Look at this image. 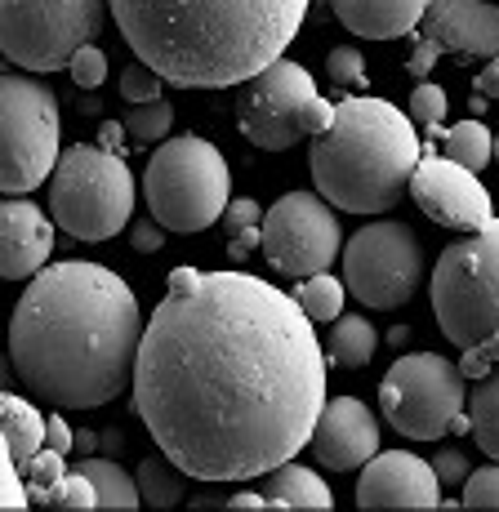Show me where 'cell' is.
<instances>
[{
	"label": "cell",
	"mask_w": 499,
	"mask_h": 512,
	"mask_svg": "<svg viewBox=\"0 0 499 512\" xmlns=\"http://www.w3.org/2000/svg\"><path fill=\"white\" fill-rule=\"evenodd\" d=\"M326 366L295 294L250 272L174 268L134 366V410L192 481H250L312 446Z\"/></svg>",
	"instance_id": "6da1fadb"
},
{
	"label": "cell",
	"mask_w": 499,
	"mask_h": 512,
	"mask_svg": "<svg viewBox=\"0 0 499 512\" xmlns=\"http://www.w3.org/2000/svg\"><path fill=\"white\" fill-rule=\"evenodd\" d=\"M143 330L139 299L112 268L54 263L18 299L9 361L36 401L99 410L134 383Z\"/></svg>",
	"instance_id": "7a4b0ae2"
},
{
	"label": "cell",
	"mask_w": 499,
	"mask_h": 512,
	"mask_svg": "<svg viewBox=\"0 0 499 512\" xmlns=\"http://www.w3.org/2000/svg\"><path fill=\"white\" fill-rule=\"evenodd\" d=\"M308 0H112L139 63L179 90H228L272 67L299 36Z\"/></svg>",
	"instance_id": "3957f363"
},
{
	"label": "cell",
	"mask_w": 499,
	"mask_h": 512,
	"mask_svg": "<svg viewBox=\"0 0 499 512\" xmlns=\"http://www.w3.org/2000/svg\"><path fill=\"white\" fill-rule=\"evenodd\" d=\"M424 161V139L410 112L375 94H352L335 103V125L312 139V183L335 210L384 214L401 201Z\"/></svg>",
	"instance_id": "277c9868"
},
{
	"label": "cell",
	"mask_w": 499,
	"mask_h": 512,
	"mask_svg": "<svg viewBox=\"0 0 499 512\" xmlns=\"http://www.w3.org/2000/svg\"><path fill=\"white\" fill-rule=\"evenodd\" d=\"M143 196L156 223L170 232H205L232 201V174L223 152L201 134L165 139L143 174Z\"/></svg>",
	"instance_id": "5b68a950"
},
{
	"label": "cell",
	"mask_w": 499,
	"mask_h": 512,
	"mask_svg": "<svg viewBox=\"0 0 499 512\" xmlns=\"http://www.w3.org/2000/svg\"><path fill=\"white\" fill-rule=\"evenodd\" d=\"M433 312L459 352L499 334V219L442 250L433 268Z\"/></svg>",
	"instance_id": "8992f818"
},
{
	"label": "cell",
	"mask_w": 499,
	"mask_h": 512,
	"mask_svg": "<svg viewBox=\"0 0 499 512\" xmlns=\"http://www.w3.org/2000/svg\"><path fill=\"white\" fill-rule=\"evenodd\" d=\"M50 210L58 228L76 241H112L134 214L130 165L103 143L67 147L50 179Z\"/></svg>",
	"instance_id": "52a82bcc"
},
{
	"label": "cell",
	"mask_w": 499,
	"mask_h": 512,
	"mask_svg": "<svg viewBox=\"0 0 499 512\" xmlns=\"http://www.w3.org/2000/svg\"><path fill=\"white\" fill-rule=\"evenodd\" d=\"M237 125L241 134L263 152H290L299 139H317L335 125V103H326L308 67L277 58L250 76L237 94Z\"/></svg>",
	"instance_id": "ba28073f"
},
{
	"label": "cell",
	"mask_w": 499,
	"mask_h": 512,
	"mask_svg": "<svg viewBox=\"0 0 499 512\" xmlns=\"http://www.w3.org/2000/svg\"><path fill=\"white\" fill-rule=\"evenodd\" d=\"M0 187L5 196L36 192L58 165V98L27 72L0 76Z\"/></svg>",
	"instance_id": "9c48e42d"
},
{
	"label": "cell",
	"mask_w": 499,
	"mask_h": 512,
	"mask_svg": "<svg viewBox=\"0 0 499 512\" xmlns=\"http://www.w3.org/2000/svg\"><path fill=\"white\" fill-rule=\"evenodd\" d=\"M112 0H0V49L14 67L58 72L90 45Z\"/></svg>",
	"instance_id": "30bf717a"
},
{
	"label": "cell",
	"mask_w": 499,
	"mask_h": 512,
	"mask_svg": "<svg viewBox=\"0 0 499 512\" xmlns=\"http://www.w3.org/2000/svg\"><path fill=\"white\" fill-rule=\"evenodd\" d=\"M464 379L468 374L437 352H406L379 383V410L401 437L437 441L464 415Z\"/></svg>",
	"instance_id": "8fae6325"
},
{
	"label": "cell",
	"mask_w": 499,
	"mask_h": 512,
	"mask_svg": "<svg viewBox=\"0 0 499 512\" xmlns=\"http://www.w3.org/2000/svg\"><path fill=\"white\" fill-rule=\"evenodd\" d=\"M419 281H424V250L406 223H366L344 245V285L361 308L393 312L415 299Z\"/></svg>",
	"instance_id": "7c38bea8"
},
{
	"label": "cell",
	"mask_w": 499,
	"mask_h": 512,
	"mask_svg": "<svg viewBox=\"0 0 499 512\" xmlns=\"http://www.w3.org/2000/svg\"><path fill=\"white\" fill-rule=\"evenodd\" d=\"M263 245L268 263L286 277H317L344 254V232L326 196L286 192L272 210H263Z\"/></svg>",
	"instance_id": "4fadbf2b"
},
{
	"label": "cell",
	"mask_w": 499,
	"mask_h": 512,
	"mask_svg": "<svg viewBox=\"0 0 499 512\" xmlns=\"http://www.w3.org/2000/svg\"><path fill=\"white\" fill-rule=\"evenodd\" d=\"M442 54L499 58V0H433L424 23L415 27L406 72L428 81Z\"/></svg>",
	"instance_id": "5bb4252c"
},
{
	"label": "cell",
	"mask_w": 499,
	"mask_h": 512,
	"mask_svg": "<svg viewBox=\"0 0 499 512\" xmlns=\"http://www.w3.org/2000/svg\"><path fill=\"white\" fill-rule=\"evenodd\" d=\"M410 196L415 205L450 232H477L491 223V192L482 187L477 170L450 161V156H428L419 161L415 179H410Z\"/></svg>",
	"instance_id": "9a60e30c"
},
{
	"label": "cell",
	"mask_w": 499,
	"mask_h": 512,
	"mask_svg": "<svg viewBox=\"0 0 499 512\" xmlns=\"http://www.w3.org/2000/svg\"><path fill=\"white\" fill-rule=\"evenodd\" d=\"M442 504V477L428 459L410 450H384L357 477V508L393 512V508H437Z\"/></svg>",
	"instance_id": "2e32d148"
},
{
	"label": "cell",
	"mask_w": 499,
	"mask_h": 512,
	"mask_svg": "<svg viewBox=\"0 0 499 512\" xmlns=\"http://www.w3.org/2000/svg\"><path fill=\"white\" fill-rule=\"evenodd\" d=\"M312 455L321 468L330 472H352L366 468L379 455V423L370 415V406H361L357 397H335L326 401L312 432Z\"/></svg>",
	"instance_id": "e0dca14e"
},
{
	"label": "cell",
	"mask_w": 499,
	"mask_h": 512,
	"mask_svg": "<svg viewBox=\"0 0 499 512\" xmlns=\"http://www.w3.org/2000/svg\"><path fill=\"white\" fill-rule=\"evenodd\" d=\"M54 250V223L23 196H9L0 205V272L9 281L36 277Z\"/></svg>",
	"instance_id": "ac0fdd59"
},
{
	"label": "cell",
	"mask_w": 499,
	"mask_h": 512,
	"mask_svg": "<svg viewBox=\"0 0 499 512\" xmlns=\"http://www.w3.org/2000/svg\"><path fill=\"white\" fill-rule=\"evenodd\" d=\"M330 5L339 23L361 41H397V36H415L433 0H330Z\"/></svg>",
	"instance_id": "d6986e66"
},
{
	"label": "cell",
	"mask_w": 499,
	"mask_h": 512,
	"mask_svg": "<svg viewBox=\"0 0 499 512\" xmlns=\"http://www.w3.org/2000/svg\"><path fill=\"white\" fill-rule=\"evenodd\" d=\"M263 495L272 499V508H312V512L335 508L330 486L303 464H277L272 472H263Z\"/></svg>",
	"instance_id": "ffe728a7"
},
{
	"label": "cell",
	"mask_w": 499,
	"mask_h": 512,
	"mask_svg": "<svg viewBox=\"0 0 499 512\" xmlns=\"http://www.w3.org/2000/svg\"><path fill=\"white\" fill-rule=\"evenodd\" d=\"M0 428H5V455L14 459V464H27V459L45 446L50 419L36 410V401H23L18 392H5V401H0Z\"/></svg>",
	"instance_id": "44dd1931"
},
{
	"label": "cell",
	"mask_w": 499,
	"mask_h": 512,
	"mask_svg": "<svg viewBox=\"0 0 499 512\" xmlns=\"http://www.w3.org/2000/svg\"><path fill=\"white\" fill-rule=\"evenodd\" d=\"M375 348H379V330L370 326L366 317H339L335 326H330V339H326L330 366L361 370V366H370Z\"/></svg>",
	"instance_id": "7402d4cb"
},
{
	"label": "cell",
	"mask_w": 499,
	"mask_h": 512,
	"mask_svg": "<svg viewBox=\"0 0 499 512\" xmlns=\"http://www.w3.org/2000/svg\"><path fill=\"white\" fill-rule=\"evenodd\" d=\"M139 495L143 504L152 508H174L183 495H188V472L174 464L170 455H143L139 459Z\"/></svg>",
	"instance_id": "603a6c76"
},
{
	"label": "cell",
	"mask_w": 499,
	"mask_h": 512,
	"mask_svg": "<svg viewBox=\"0 0 499 512\" xmlns=\"http://www.w3.org/2000/svg\"><path fill=\"white\" fill-rule=\"evenodd\" d=\"M468 419H473V441L482 446L486 459H499V366L477 379L468 397Z\"/></svg>",
	"instance_id": "cb8c5ba5"
},
{
	"label": "cell",
	"mask_w": 499,
	"mask_h": 512,
	"mask_svg": "<svg viewBox=\"0 0 499 512\" xmlns=\"http://www.w3.org/2000/svg\"><path fill=\"white\" fill-rule=\"evenodd\" d=\"M442 147L450 161L468 165V170H486L495 161V134L482 125V116H468V121L442 130Z\"/></svg>",
	"instance_id": "d4e9b609"
},
{
	"label": "cell",
	"mask_w": 499,
	"mask_h": 512,
	"mask_svg": "<svg viewBox=\"0 0 499 512\" xmlns=\"http://www.w3.org/2000/svg\"><path fill=\"white\" fill-rule=\"evenodd\" d=\"M85 472V477L94 481V490H99V508H139L143 495H139V477H130L121 464H112V459H81L76 464Z\"/></svg>",
	"instance_id": "484cf974"
},
{
	"label": "cell",
	"mask_w": 499,
	"mask_h": 512,
	"mask_svg": "<svg viewBox=\"0 0 499 512\" xmlns=\"http://www.w3.org/2000/svg\"><path fill=\"white\" fill-rule=\"evenodd\" d=\"M295 299L303 303V312H308L312 321H339V317H344L348 285L335 281V277H326V272H317V277H303Z\"/></svg>",
	"instance_id": "4316f807"
},
{
	"label": "cell",
	"mask_w": 499,
	"mask_h": 512,
	"mask_svg": "<svg viewBox=\"0 0 499 512\" xmlns=\"http://www.w3.org/2000/svg\"><path fill=\"white\" fill-rule=\"evenodd\" d=\"M170 130H174V107L165 103V98L130 103V112H125V134H130V143H139V147L170 139Z\"/></svg>",
	"instance_id": "83f0119b"
},
{
	"label": "cell",
	"mask_w": 499,
	"mask_h": 512,
	"mask_svg": "<svg viewBox=\"0 0 499 512\" xmlns=\"http://www.w3.org/2000/svg\"><path fill=\"white\" fill-rule=\"evenodd\" d=\"M27 472V490H32L41 504H50V495H54V486L67 477V468H63V450H54V446H41L32 459L23 464Z\"/></svg>",
	"instance_id": "f1b7e54d"
},
{
	"label": "cell",
	"mask_w": 499,
	"mask_h": 512,
	"mask_svg": "<svg viewBox=\"0 0 499 512\" xmlns=\"http://www.w3.org/2000/svg\"><path fill=\"white\" fill-rule=\"evenodd\" d=\"M446 107H450V103H446V90H442V85L419 81V85H415V94H410V121L424 125L428 134H437V139H442Z\"/></svg>",
	"instance_id": "f546056e"
},
{
	"label": "cell",
	"mask_w": 499,
	"mask_h": 512,
	"mask_svg": "<svg viewBox=\"0 0 499 512\" xmlns=\"http://www.w3.org/2000/svg\"><path fill=\"white\" fill-rule=\"evenodd\" d=\"M50 504L54 508H76V512H81V508H99V490H94V481L76 468V472H67V477L54 486Z\"/></svg>",
	"instance_id": "4dcf8cb0"
},
{
	"label": "cell",
	"mask_w": 499,
	"mask_h": 512,
	"mask_svg": "<svg viewBox=\"0 0 499 512\" xmlns=\"http://www.w3.org/2000/svg\"><path fill=\"white\" fill-rule=\"evenodd\" d=\"M161 85H165V76L156 72V67L134 63V67H125V76H121V98L125 103H152V98H161Z\"/></svg>",
	"instance_id": "1f68e13d"
},
{
	"label": "cell",
	"mask_w": 499,
	"mask_h": 512,
	"mask_svg": "<svg viewBox=\"0 0 499 512\" xmlns=\"http://www.w3.org/2000/svg\"><path fill=\"white\" fill-rule=\"evenodd\" d=\"M326 76L335 85H366V58L357 45H335L326 58Z\"/></svg>",
	"instance_id": "d6a6232c"
},
{
	"label": "cell",
	"mask_w": 499,
	"mask_h": 512,
	"mask_svg": "<svg viewBox=\"0 0 499 512\" xmlns=\"http://www.w3.org/2000/svg\"><path fill=\"white\" fill-rule=\"evenodd\" d=\"M67 72H72V81L81 85V90H99V85L107 81V54H103V49L94 45V41H90V45H81Z\"/></svg>",
	"instance_id": "836d02e7"
},
{
	"label": "cell",
	"mask_w": 499,
	"mask_h": 512,
	"mask_svg": "<svg viewBox=\"0 0 499 512\" xmlns=\"http://www.w3.org/2000/svg\"><path fill=\"white\" fill-rule=\"evenodd\" d=\"M459 504H464V508H499V464L468 472L464 499H459Z\"/></svg>",
	"instance_id": "e575fe53"
},
{
	"label": "cell",
	"mask_w": 499,
	"mask_h": 512,
	"mask_svg": "<svg viewBox=\"0 0 499 512\" xmlns=\"http://www.w3.org/2000/svg\"><path fill=\"white\" fill-rule=\"evenodd\" d=\"M499 366V334H491L486 343H477V348H464V361H459V370L468 374V379H486Z\"/></svg>",
	"instance_id": "d590c367"
},
{
	"label": "cell",
	"mask_w": 499,
	"mask_h": 512,
	"mask_svg": "<svg viewBox=\"0 0 499 512\" xmlns=\"http://www.w3.org/2000/svg\"><path fill=\"white\" fill-rule=\"evenodd\" d=\"M27 481H23V464H14V459L5 455V468H0V504L5 508H27Z\"/></svg>",
	"instance_id": "8d00e7d4"
},
{
	"label": "cell",
	"mask_w": 499,
	"mask_h": 512,
	"mask_svg": "<svg viewBox=\"0 0 499 512\" xmlns=\"http://www.w3.org/2000/svg\"><path fill=\"white\" fill-rule=\"evenodd\" d=\"M263 223V210L250 201V196H241V201H228V210H223V219H219V228L223 232H250V228H259Z\"/></svg>",
	"instance_id": "74e56055"
},
{
	"label": "cell",
	"mask_w": 499,
	"mask_h": 512,
	"mask_svg": "<svg viewBox=\"0 0 499 512\" xmlns=\"http://www.w3.org/2000/svg\"><path fill=\"white\" fill-rule=\"evenodd\" d=\"M437 477H442V486H464L468 481V459L459 455V450H442V455L433 459Z\"/></svg>",
	"instance_id": "f35d334b"
},
{
	"label": "cell",
	"mask_w": 499,
	"mask_h": 512,
	"mask_svg": "<svg viewBox=\"0 0 499 512\" xmlns=\"http://www.w3.org/2000/svg\"><path fill=\"white\" fill-rule=\"evenodd\" d=\"M165 232H170L165 223H139V228L130 232V245H134L139 254H156V250L165 245Z\"/></svg>",
	"instance_id": "ab89813d"
},
{
	"label": "cell",
	"mask_w": 499,
	"mask_h": 512,
	"mask_svg": "<svg viewBox=\"0 0 499 512\" xmlns=\"http://www.w3.org/2000/svg\"><path fill=\"white\" fill-rule=\"evenodd\" d=\"M473 94H482L486 103H499V58H491V63H486L482 72H477Z\"/></svg>",
	"instance_id": "60d3db41"
},
{
	"label": "cell",
	"mask_w": 499,
	"mask_h": 512,
	"mask_svg": "<svg viewBox=\"0 0 499 512\" xmlns=\"http://www.w3.org/2000/svg\"><path fill=\"white\" fill-rule=\"evenodd\" d=\"M45 446L63 450V455H67V450H72V446H76L72 428H67V423H63V419H58V415H50V432H45Z\"/></svg>",
	"instance_id": "b9f144b4"
},
{
	"label": "cell",
	"mask_w": 499,
	"mask_h": 512,
	"mask_svg": "<svg viewBox=\"0 0 499 512\" xmlns=\"http://www.w3.org/2000/svg\"><path fill=\"white\" fill-rule=\"evenodd\" d=\"M254 245H263V232H254V228H250V232H232V236H228V254H232L237 263L246 259Z\"/></svg>",
	"instance_id": "7bdbcfd3"
},
{
	"label": "cell",
	"mask_w": 499,
	"mask_h": 512,
	"mask_svg": "<svg viewBox=\"0 0 499 512\" xmlns=\"http://www.w3.org/2000/svg\"><path fill=\"white\" fill-rule=\"evenodd\" d=\"M99 143H103V147H112V152H121V147L130 143V134H125V121H103Z\"/></svg>",
	"instance_id": "ee69618b"
},
{
	"label": "cell",
	"mask_w": 499,
	"mask_h": 512,
	"mask_svg": "<svg viewBox=\"0 0 499 512\" xmlns=\"http://www.w3.org/2000/svg\"><path fill=\"white\" fill-rule=\"evenodd\" d=\"M228 508H272V499L263 495V490H259V495H232Z\"/></svg>",
	"instance_id": "f6af8a7d"
},
{
	"label": "cell",
	"mask_w": 499,
	"mask_h": 512,
	"mask_svg": "<svg viewBox=\"0 0 499 512\" xmlns=\"http://www.w3.org/2000/svg\"><path fill=\"white\" fill-rule=\"evenodd\" d=\"M94 446H99V437H94V432H76V450H81V455H90Z\"/></svg>",
	"instance_id": "bcb514c9"
},
{
	"label": "cell",
	"mask_w": 499,
	"mask_h": 512,
	"mask_svg": "<svg viewBox=\"0 0 499 512\" xmlns=\"http://www.w3.org/2000/svg\"><path fill=\"white\" fill-rule=\"evenodd\" d=\"M468 107H473V116H482V112H486V107H491V103H486L482 94H473V103H468Z\"/></svg>",
	"instance_id": "7dc6e473"
},
{
	"label": "cell",
	"mask_w": 499,
	"mask_h": 512,
	"mask_svg": "<svg viewBox=\"0 0 499 512\" xmlns=\"http://www.w3.org/2000/svg\"><path fill=\"white\" fill-rule=\"evenodd\" d=\"M495 161H499V134H495Z\"/></svg>",
	"instance_id": "c3c4849f"
}]
</instances>
